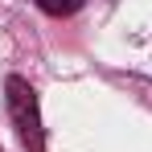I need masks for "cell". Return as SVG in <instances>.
<instances>
[{"label": "cell", "mask_w": 152, "mask_h": 152, "mask_svg": "<svg viewBox=\"0 0 152 152\" xmlns=\"http://www.w3.org/2000/svg\"><path fill=\"white\" fill-rule=\"evenodd\" d=\"M4 91H8V111H12V124H17V132H21L25 148L41 152L45 136H41V111H37V91L29 86L25 78H8V82H4Z\"/></svg>", "instance_id": "cell-1"}, {"label": "cell", "mask_w": 152, "mask_h": 152, "mask_svg": "<svg viewBox=\"0 0 152 152\" xmlns=\"http://www.w3.org/2000/svg\"><path fill=\"white\" fill-rule=\"evenodd\" d=\"M41 12H50V17H70V12H78L82 8V0H33Z\"/></svg>", "instance_id": "cell-2"}]
</instances>
